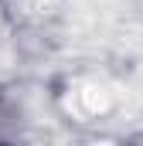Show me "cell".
Listing matches in <instances>:
<instances>
[{"instance_id": "7a4b0ae2", "label": "cell", "mask_w": 143, "mask_h": 146, "mask_svg": "<svg viewBox=\"0 0 143 146\" xmlns=\"http://www.w3.org/2000/svg\"><path fill=\"white\" fill-rule=\"evenodd\" d=\"M24 3V10H31V14H44V10H51L58 0H21Z\"/></svg>"}, {"instance_id": "6da1fadb", "label": "cell", "mask_w": 143, "mask_h": 146, "mask_svg": "<svg viewBox=\"0 0 143 146\" xmlns=\"http://www.w3.org/2000/svg\"><path fill=\"white\" fill-rule=\"evenodd\" d=\"M68 109L78 112V115H99V112L109 109V92L102 85H82V88H75L68 99Z\"/></svg>"}]
</instances>
